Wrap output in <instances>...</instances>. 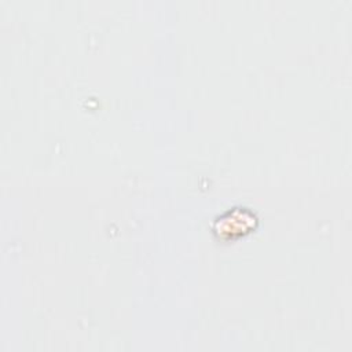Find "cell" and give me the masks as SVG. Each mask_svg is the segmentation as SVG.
<instances>
[{
	"mask_svg": "<svg viewBox=\"0 0 352 352\" xmlns=\"http://www.w3.org/2000/svg\"><path fill=\"white\" fill-rule=\"evenodd\" d=\"M257 219L246 208H234L219 216L213 224V231L221 238L243 235L254 228Z\"/></svg>",
	"mask_w": 352,
	"mask_h": 352,
	"instance_id": "1",
	"label": "cell"
}]
</instances>
